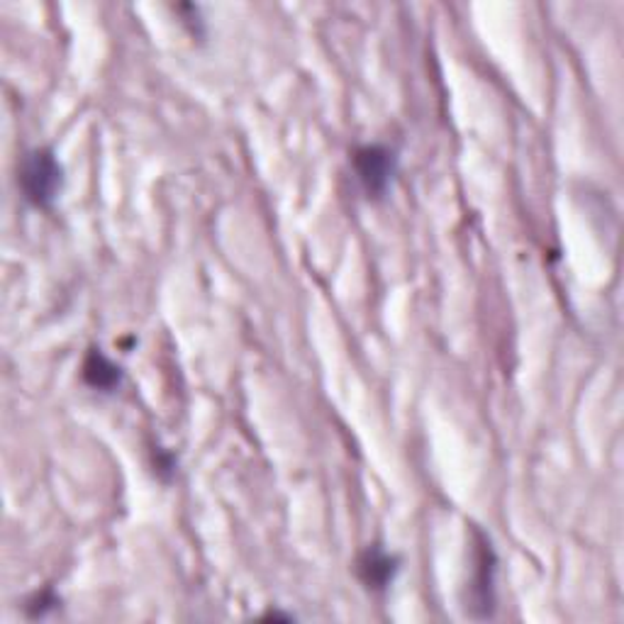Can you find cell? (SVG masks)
<instances>
[{"instance_id": "cell-5", "label": "cell", "mask_w": 624, "mask_h": 624, "mask_svg": "<svg viewBox=\"0 0 624 624\" xmlns=\"http://www.w3.org/2000/svg\"><path fill=\"white\" fill-rule=\"evenodd\" d=\"M81 376L85 386L101 390V393H115L122 383V369L113 359H108L101 349H91L85 354Z\"/></svg>"}, {"instance_id": "cell-6", "label": "cell", "mask_w": 624, "mask_h": 624, "mask_svg": "<svg viewBox=\"0 0 624 624\" xmlns=\"http://www.w3.org/2000/svg\"><path fill=\"white\" fill-rule=\"evenodd\" d=\"M61 605V601L57 597V593L52 589H47L42 593H34L28 601V615L30 617H44L49 610H57Z\"/></svg>"}, {"instance_id": "cell-4", "label": "cell", "mask_w": 624, "mask_h": 624, "mask_svg": "<svg viewBox=\"0 0 624 624\" xmlns=\"http://www.w3.org/2000/svg\"><path fill=\"white\" fill-rule=\"evenodd\" d=\"M400 569L398 556L388 554L383 546H366L357 559V576L364 583L366 591L371 593H383L388 585L396 581Z\"/></svg>"}, {"instance_id": "cell-2", "label": "cell", "mask_w": 624, "mask_h": 624, "mask_svg": "<svg viewBox=\"0 0 624 624\" xmlns=\"http://www.w3.org/2000/svg\"><path fill=\"white\" fill-rule=\"evenodd\" d=\"M354 171L369 198H383L398 171L396 152L383 144H364L351 154Z\"/></svg>"}, {"instance_id": "cell-3", "label": "cell", "mask_w": 624, "mask_h": 624, "mask_svg": "<svg viewBox=\"0 0 624 624\" xmlns=\"http://www.w3.org/2000/svg\"><path fill=\"white\" fill-rule=\"evenodd\" d=\"M475 536H479V544H475V576L471 581V613L479 607V617H491L495 607V556L491 542H488L481 532H475Z\"/></svg>"}, {"instance_id": "cell-1", "label": "cell", "mask_w": 624, "mask_h": 624, "mask_svg": "<svg viewBox=\"0 0 624 624\" xmlns=\"http://www.w3.org/2000/svg\"><path fill=\"white\" fill-rule=\"evenodd\" d=\"M18 183L24 201L34 207H52L64 188V168L52 150H34L22 158Z\"/></svg>"}]
</instances>
